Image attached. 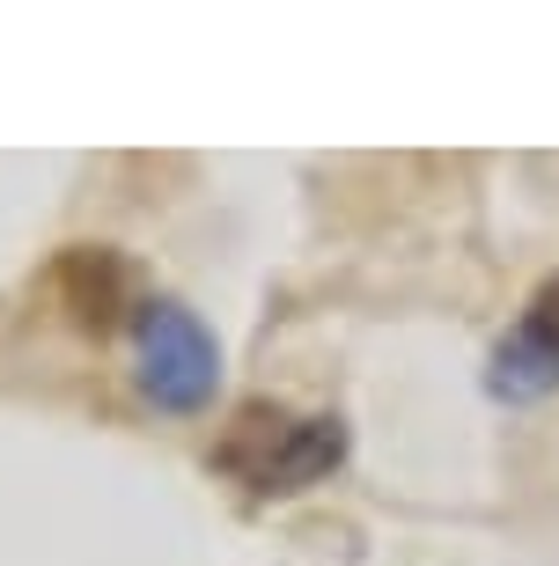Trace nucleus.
<instances>
[{
	"label": "nucleus",
	"mask_w": 559,
	"mask_h": 566,
	"mask_svg": "<svg viewBox=\"0 0 559 566\" xmlns=\"http://www.w3.org/2000/svg\"><path fill=\"white\" fill-rule=\"evenodd\" d=\"M530 302H538V310H545V316H552V324H559V280H545V287L530 294Z\"/></svg>",
	"instance_id": "4"
},
{
	"label": "nucleus",
	"mask_w": 559,
	"mask_h": 566,
	"mask_svg": "<svg viewBox=\"0 0 559 566\" xmlns=\"http://www.w3.org/2000/svg\"><path fill=\"white\" fill-rule=\"evenodd\" d=\"M52 294H60V310L96 338L141 316V302H133V265H125L111 243H74V251H60Z\"/></svg>",
	"instance_id": "3"
},
{
	"label": "nucleus",
	"mask_w": 559,
	"mask_h": 566,
	"mask_svg": "<svg viewBox=\"0 0 559 566\" xmlns=\"http://www.w3.org/2000/svg\"><path fill=\"white\" fill-rule=\"evenodd\" d=\"M133 382L155 412H207L221 390V338L177 294H147L133 316Z\"/></svg>",
	"instance_id": "2"
},
{
	"label": "nucleus",
	"mask_w": 559,
	"mask_h": 566,
	"mask_svg": "<svg viewBox=\"0 0 559 566\" xmlns=\"http://www.w3.org/2000/svg\"><path fill=\"white\" fill-rule=\"evenodd\" d=\"M346 463V420L332 412H288L272 398H250L228 412L214 441V471H228L250 493H302Z\"/></svg>",
	"instance_id": "1"
}]
</instances>
